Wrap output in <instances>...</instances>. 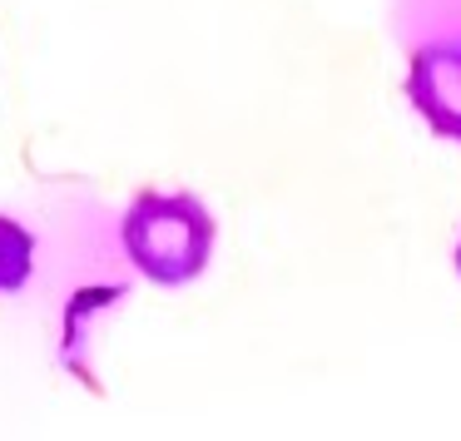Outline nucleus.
Instances as JSON below:
<instances>
[{
    "label": "nucleus",
    "mask_w": 461,
    "mask_h": 441,
    "mask_svg": "<svg viewBox=\"0 0 461 441\" xmlns=\"http://www.w3.org/2000/svg\"><path fill=\"white\" fill-rule=\"evenodd\" d=\"M213 238H219V223L194 194L144 189L134 194V203L120 219L124 258L159 288H179V283L199 278L209 268Z\"/></svg>",
    "instance_id": "nucleus-1"
},
{
    "label": "nucleus",
    "mask_w": 461,
    "mask_h": 441,
    "mask_svg": "<svg viewBox=\"0 0 461 441\" xmlns=\"http://www.w3.org/2000/svg\"><path fill=\"white\" fill-rule=\"evenodd\" d=\"M407 100L431 134L461 144V40H437L411 55Z\"/></svg>",
    "instance_id": "nucleus-2"
},
{
    "label": "nucleus",
    "mask_w": 461,
    "mask_h": 441,
    "mask_svg": "<svg viewBox=\"0 0 461 441\" xmlns=\"http://www.w3.org/2000/svg\"><path fill=\"white\" fill-rule=\"evenodd\" d=\"M35 273V238L15 219L0 213V292H21Z\"/></svg>",
    "instance_id": "nucleus-3"
},
{
    "label": "nucleus",
    "mask_w": 461,
    "mask_h": 441,
    "mask_svg": "<svg viewBox=\"0 0 461 441\" xmlns=\"http://www.w3.org/2000/svg\"><path fill=\"white\" fill-rule=\"evenodd\" d=\"M456 273H461V243H456Z\"/></svg>",
    "instance_id": "nucleus-4"
}]
</instances>
